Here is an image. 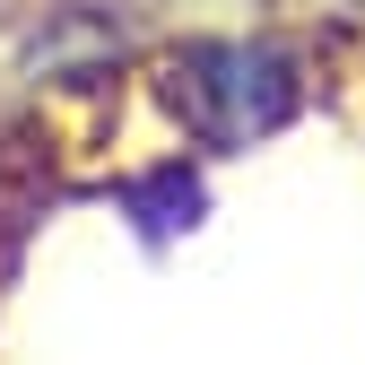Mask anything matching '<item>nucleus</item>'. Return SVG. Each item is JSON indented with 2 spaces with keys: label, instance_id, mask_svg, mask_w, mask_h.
Wrapping results in <instances>:
<instances>
[{
  "label": "nucleus",
  "instance_id": "obj_1",
  "mask_svg": "<svg viewBox=\"0 0 365 365\" xmlns=\"http://www.w3.org/2000/svg\"><path fill=\"white\" fill-rule=\"evenodd\" d=\"M192 113L209 140H252L287 113V78L269 53H200L192 61Z\"/></svg>",
  "mask_w": 365,
  "mask_h": 365
}]
</instances>
